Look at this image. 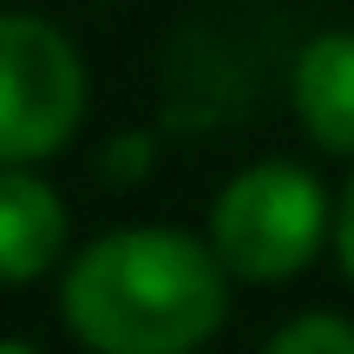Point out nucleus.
Instances as JSON below:
<instances>
[{
    "label": "nucleus",
    "instance_id": "1",
    "mask_svg": "<svg viewBox=\"0 0 354 354\" xmlns=\"http://www.w3.org/2000/svg\"><path fill=\"white\" fill-rule=\"evenodd\" d=\"M59 315L92 354H197L230 315V269L210 236L105 230L66 263Z\"/></svg>",
    "mask_w": 354,
    "mask_h": 354
},
{
    "label": "nucleus",
    "instance_id": "2",
    "mask_svg": "<svg viewBox=\"0 0 354 354\" xmlns=\"http://www.w3.org/2000/svg\"><path fill=\"white\" fill-rule=\"evenodd\" d=\"M328 243V190L289 158L236 171L210 203V250L236 282H282Z\"/></svg>",
    "mask_w": 354,
    "mask_h": 354
},
{
    "label": "nucleus",
    "instance_id": "3",
    "mask_svg": "<svg viewBox=\"0 0 354 354\" xmlns=\"http://www.w3.org/2000/svg\"><path fill=\"white\" fill-rule=\"evenodd\" d=\"M86 118V59L39 13H0V165L53 158Z\"/></svg>",
    "mask_w": 354,
    "mask_h": 354
},
{
    "label": "nucleus",
    "instance_id": "4",
    "mask_svg": "<svg viewBox=\"0 0 354 354\" xmlns=\"http://www.w3.org/2000/svg\"><path fill=\"white\" fill-rule=\"evenodd\" d=\"M289 99L328 158H354V33H315L295 53Z\"/></svg>",
    "mask_w": 354,
    "mask_h": 354
},
{
    "label": "nucleus",
    "instance_id": "5",
    "mask_svg": "<svg viewBox=\"0 0 354 354\" xmlns=\"http://www.w3.org/2000/svg\"><path fill=\"white\" fill-rule=\"evenodd\" d=\"M66 256V203L26 165H0V282H39Z\"/></svg>",
    "mask_w": 354,
    "mask_h": 354
},
{
    "label": "nucleus",
    "instance_id": "6",
    "mask_svg": "<svg viewBox=\"0 0 354 354\" xmlns=\"http://www.w3.org/2000/svg\"><path fill=\"white\" fill-rule=\"evenodd\" d=\"M263 354H354V322L348 315H295L269 335Z\"/></svg>",
    "mask_w": 354,
    "mask_h": 354
},
{
    "label": "nucleus",
    "instance_id": "7",
    "mask_svg": "<svg viewBox=\"0 0 354 354\" xmlns=\"http://www.w3.org/2000/svg\"><path fill=\"white\" fill-rule=\"evenodd\" d=\"M335 256H342V269H348V282H354V177H348V190H342V210H335Z\"/></svg>",
    "mask_w": 354,
    "mask_h": 354
},
{
    "label": "nucleus",
    "instance_id": "8",
    "mask_svg": "<svg viewBox=\"0 0 354 354\" xmlns=\"http://www.w3.org/2000/svg\"><path fill=\"white\" fill-rule=\"evenodd\" d=\"M0 354H39V348H26V342H0Z\"/></svg>",
    "mask_w": 354,
    "mask_h": 354
}]
</instances>
